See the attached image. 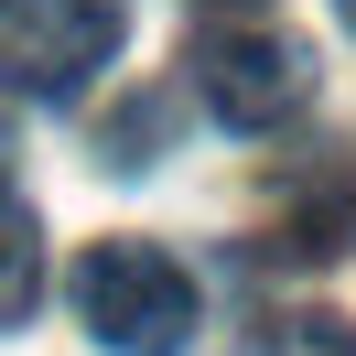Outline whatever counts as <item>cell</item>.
Returning a JSON list of instances; mask_svg holds the SVG:
<instances>
[{
	"instance_id": "6da1fadb",
	"label": "cell",
	"mask_w": 356,
	"mask_h": 356,
	"mask_svg": "<svg viewBox=\"0 0 356 356\" xmlns=\"http://www.w3.org/2000/svg\"><path fill=\"white\" fill-rule=\"evenodd\" d=\"M76 313H87L97 346L119 356H173L184 334H195V270L173 259V248L152 238H97L87 259H76Z\"/></svg>"
},
{
	"instance_id": "7a4b0ae2",
	"label": "cell",
	"mask_w": 356,
	"mask_h": 356,
	"mask_svg": "<svg viewBox=\"0 0 356 356\" xmlns=\"http://www.w3.org/2000/svg\"><path fill=\"white\" fill-rule=\"evenodd\" d=\"M195 97L227 119V130H281L291 108L313 97V54L291 44V33H259V22H216L195 33Z\"/></svg>"
},
{
	"instance_id": "3957f363",
	"label": "cell",
	"mask_w": 356,
	"mask_h": 356,
	"mask_svg": "<svg viewBox=\"0 0 356 356\" xmlns=\"http://www.w3.org/2000/svg\"><path fill=\"white\" fill-rule=\"evenodd\" d=\"M119 54V0H0V87L76 97Z\"/></svg>"
},
{
	"instance_id": "277c9868",
	"label": "cell",
	"mask_w": 356,
	"mask_h": 356,
	"mask_svg": "<svg viewBox=\"0 0 356 356\" xmlns=\"http://www.w3.org/2000/svg\"><path fill=\"white\" fill-rule=\"evenodd\" d=\"M281 259H346L356 248V162L334 152V162H302L291 173V195H281Z\"/></svg>"
},
{
	"instance_id": "5b68a950",
	"label": "cell",
	"mask_w": 356,
	"mask_h": 356,
	"mask_svg": "<svg viewBox=\"0 0 356 356\" xmlns=\"http://www.w3.org/2000/svg\"><path fill=\"white\" fill-rule=\"evenodd\" d=\"M238 356H356V324L346 313H259Z\"/></svg>"
},
{
	"instance_id": "8992f818",
	"label": "cell",
	"mask_w": 356,
	"mask_h": 356,
	"mask_svg": "<svg viewBox=\"0 0 356 356\" xmlns=\"http://www.w3.org/2000/svg\"><path fill=\"white\" fill-rule=\"evenodd\" d=\"M33 291H44V238H33L22 205H0V334L33 313Z\"/></svg>"
},
{
	"instance_id": "52a82bcc",
	"label": "cell",
	"mask_w": 356,
	"mask_h": 356,
	"mask_svg": "<svg viewBox=\"0 0 356 356\" xmlns=\"http://www.w3.org/2000/svg\"><path fill=\"white\" fill-rule=\"evenodd\" d=\"M0 205H11V140H0Z\"/></svg>"
},
{
	"instance_id": "ba28073f",
	"label": "cell",
	"mask_w": 356,
	"mask_h": 356,
	"mask_svg": "<svg viewBox=\"0 0 356 356\" xmlns=\"http://www.w3.org/2000/svg\"><path fill=\"white\" fill-rule=\"evenodd\" d=\"M334 11H346V33H356V0H334Z\"/></svg>"
},
{
	"instance_id": "9c48e42d",
	"label": "cell",
	"mask_w": 356,
	"mask_h": 356,
	"mask_svg": "<svg viewBox=\"0 0 356 356\" xmlns=\"http://www.w3.org/2000/svg\"><path fill=\"white\" fill-rule=\"evenodd\" d=\"M216 11H248V0H216Z\"/></svg>"
}]
</instances>
